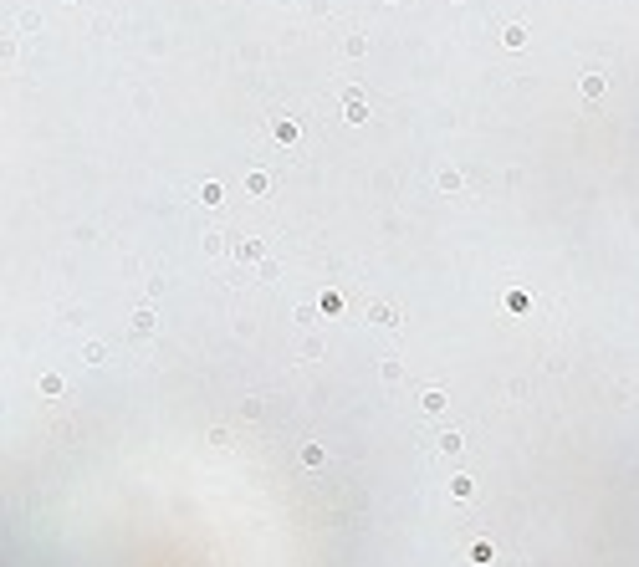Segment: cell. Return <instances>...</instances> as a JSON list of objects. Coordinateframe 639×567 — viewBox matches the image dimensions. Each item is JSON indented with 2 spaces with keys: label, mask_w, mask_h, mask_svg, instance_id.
I'll use <instances>...</instances> for the list:
<instances>
[{
  "label": "cell",
  "mask_w": 639,
  "mask_h": 567,
  "mask_svg": "<svg viewBox=\"0 0 639 567\" xmlns=\"http://www.w3.org/2000/svg\"><path fill=\"white\" fill-rule=\"evenodd\" d=\"M578 87H583V97H599V92H604V72H583Z\"/></svg>",
  "instance_id": "cell-1"
},
{
  "label": "cell",
  "mask_w": 639,
  "mask_h": 567,
  "mask_svg": "<svg viewBox=\"0 0 639 567\" xmlns=\"http://www.w3.org/2000/svg\"><path fill=\"white\" fill-rule=\"evenodd\" d=\"M501 41H506V47H522L527 31H522V26H506V31H501Z\"/></svg>",
  "instance_id": "cell-2"
}]
</instances>
